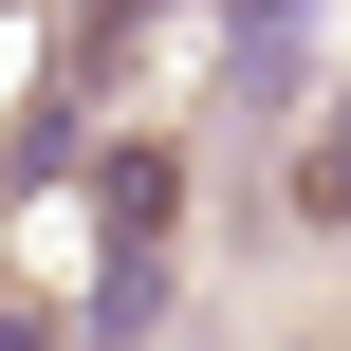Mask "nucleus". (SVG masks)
I'll return each mask as SVG.
<instances>
[{
  "mask_svg": "<svg viewBox=\"0 0 351 351\" xmlns=\"http://www.w3.org/2000/svg\"><path fill=\"white\" fill-rule=\"evenodd\" d=\"M0 351H74V333H56V315H0Z\"/></svg>",
  "mask_w": 351,
  "mask_h": 351,
  "instance_id": "obj_4",
  "label": "nucleus"
},
{
  "mask_svg": "<svg viewBox=\"0 0 351 351\" xmlns=\"http://www.w3.org/2000/svg\"><path fill=\"white\" fill-rule=\"evenodd\" d=\"M93 241H111V259H167V241H185V148H111V167H93Z\"/></svg>",
  "mask_w": 351,
  "mask_h": 351,
  "instance_id": "obj_1",
  "label": "nucleus"
},
{
  "mask_svg": "<svg viewBox=\"0 0 351 351\" xmlns=\"http://www.w3.org/2000/svg\"><path fill=\"white\" fill-rule=\"evenodd\" d=\"M167 315V259H93V333H148Z\"/></svg>",
  "mask_w": 351,
  "mask_h": 351,
  "instance_id": "obj_3",
  "label": "nucleus"
},
{
  "mask_svg": "<svg viewBox=\"0 0 351 351\" xmlns=\"http://www.w3.org/2000/svg\"><path fill=\"white\" fill-rule=\"evenodd\" d=\"M296 222H315V241H351V93L296 130Z\"/></svg>",
  "mask_w": 351,
  "mask_h": 351,
  "instance_id": "obj_2",
  "label": "nucleus"
}]
</instances>
